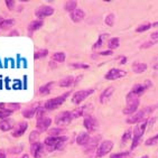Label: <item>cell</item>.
<instances>
[{
    "label": "cell",
    "mask_w": 158,
    "mask_h": 158,
    "mask_svg": "<svg viewBox=\"0 0 158 158\" xmlns=\"http://www.w3.org/2000/svg\"><path fill=\"white\" fill-rule=\"evenodd\" d=\"M69 141L67 136H58V137H47L44 140V145H45L46 152H52L56 150H62L64 148L65 143Z\"/></svg>",
    "instance_id": "obj_1"
},
{
    "label": "cell",
    "mask_w": 158,
    "mask_h": 158,
    "mask_svg": "<svg viewBox=\"0 0 158 158\" xmlns=\"http://www.w3.org/2000/svg\"><path fill=\"white\" fill-rule=\"evenodd\" d=\"M157 108H158V106H146V108H143V109L139 110V111H137L136 113H134L132 116L128 117L127 120H126V123H128V125H137L139 122L148 119L149 114H150L155 109H157Z\"/></svg>",
    "instance_id": "obj_2"
},
{
    "label": "cell",
    "mask_w": 158,
    "mask_h": 158,
    "mask_svg": "<svg viewBox=\"0 0 158 158\" xmlns=\"http://www.w3.org/2000/svg\"><path fill=\"white\" fill-rule=\"evenodd\" d=\"M71 93H72L71 91H67V92H65V93H63V94L58 95V97L49 99V100L46 101L45 104H44L45 109L47 110V111H53V110L58 109L61 106H63L64 102L67 100V98L71 95Z\"/></svg>",
    "instance_id": "obj_3"
},
{
    "label": "cell",
    "mask_w": 158,
    "mask_h": 158,
    "mask_svg": "<svg viewBox=\"0 0 158 158\" xmlns=\"http://www.w3.org/2000/svg\"><path fill=\"white\" fill-rule=\"evenodd\" d=\"M152 81H150V80H146L143 83H137V84H135L134 86H132V89L130 90V92H129V94H131L134 98H138V99H139V98L141 97L147 90H149V89L152 88Z\"/></svg>",
    "instance_id": "obj_4"
},
{
    "label": "cell",
    "mask_w": 158,
    "mask_h": 158,
    "mask_svg": "<svg viewBox=\"0 0 158 158\" xmlns=\"http://www.w3.org/2000/svg\"><path fill=\"white\" fill-rule=\"evenodd\" d=\"M95 92L94 89H85V90H80L72 94L71 102L73 104H81L83 101H85L90 95H92Z\"/></svg>",
    "instance_id": "obj_5"
},
{
    "label": "cell",
    "mask_w": 158,
    "mask_h": 158,
    "mask_svg": "<svg viewBox=\"0 0 158 158\" xmlns=\"http://www.w3.org/2000/svg\"><path fill=\"white\" fill-rule=\"evenodd\" d=\"M113 147H114L113 141H111V140H102V141L99 143L97 150H95V156H97L98 158L104 157L106 155H108V154L111 152Z\"/></svg>",
    "instance_id": "obj_6"
},
{
    "label": "cell",
    "mask_w": 158,
    "mask_h": 158,
    "mask_svg": "<svg viewBox=\"0 0 158 158\" xmlns=\"http://www.w3.org/2000/svg\"><path fill=\"white\" fill-rule=\"evenodd\" d=\"M73 120V117H72V111H62L55 117V125L57 127H65V126H69Z\"/></svg>",
    "instance_id": "obj_7"
},
{
    "label": "cell",
    "mask_w": 158,
    "mask_h": 158,
    "mask_svg": "<svg viewBox=\"0 0 158 158\" xmlns=\"http://www.w3.org/2000/svg\"><path fill=\"white\" fill-rule=\"evenodd\" d=\"M127 101V106L123 108V114L126 116H132L134 113H136L138 111V108H139L140 101L139 99L135 98V99H128Z\"/></svg>",
    "instance_id": "obj_8"
},
{
    "label": "cell",
    "mask_w": 158,
    "mask_h": 158,
    "mask_svg": "<svg viewBox=\"0 0 158 158\" xmlns=\"http://www.w3.org/2000/svg\"><path fill=\"white\" fill-rule=\"evenodd\" d=\"M83 127L86 129L89 134L91 132H94V131L98 130L99 128V122H98L97 118L91 114H88V116L84 117V120H83Z\"/></svg>",
    "instance_id": "obj_9"
},
{
    "label": "cell",
    "mask_w": 158,
    "mask_h": 158,
    "mask_svg": "<svg viewBox=\"0 0 158 158\" xmlns=\"http://www.w3.org/2000/svg\"><path fill=\"white\" fill-rule=\"evenodd\" d=\"M126 75H127V72H126L125 70L113 67V69L109 70L106 74H104V79L108 80V81H116V80L125 77Z\"/></svg>",
    "instance_id": "obj_10"
},
{
    "label": "cell",
    "mask_w": 158,
    "mask_h": 158,
    "mask_svg": "<svg viewBox=\"0 0 158 158\" xmlns=\"http://www.w3.org/2000/svg\"><path fill=\"white\" fill-rule=\"evenodd\" d=\"M54 15V8L51 6H40V7H37L36 9H35V16L37 17V19H44L46 17H51V16Z\"/></svg>",
    "instance_id": "obj_11"
},
{
    "label": "cell",
    "mask_w": 158,
    "mask_h": 158,
    "mask_svg": "<svg viewBox=\"0 0 158 158\" xmlns=\"http://www.w3.org/2000/svg\"><path fill=\"white\" fill-rule=\"evenodd\" d=\"M45 145L44 143L37 141L31 145V154L34 158H44L45 155Z\"/></svg>",
    "instance_id": "obj_12"
},
{
    "label": "cell",
    "mask_w": 158,
    "mask_h": 158,
    "mask_svg": "<svg viewBox=\"0 0 158 158\" xmlns=\"http://www.w3.org/2000/svg\"><path fill=\"white\" fill-rule=\"evenodd\" d=\"M52 119L49 118V117H40V118H37V121H36V129L40 132H44V131H47L51 125H52Z\"/></svg>",
    "instance_id": "obj_13"
},
{
    "label": "cell",
    "mask_w": 158,
    "mask_h": 158,
    "mask_svg": "<svg viewBox=\"0 0 158 158\" xmlns=\"http://www.w3.org/2000/svg\"><path fill=\"white\" fill-rule=\"evenodd\" d=\"M148 123H149V119H146L143 121L139 122L136 125V127L134 128V137H138V138H143V136L145 135V132L147 131V128H148Z\"/></svg>",
    "instance_id": "obj_14"
},
{
    "label": "cell",
    "mask_w": 158,
    "mask_h": 158,
    "mask_svg": "<svg viewBox=\"0 0 158 158\" xmlns=\"http://www.w3.org/2000/svg\"><path fill=\"white\" fill-rule=\"evenodd\" d=\"M28 129V123L26 121H21L19 123L15 126V128L11 131V136L15 138H18L24 136V134L26 132V130Z\"/></svg>",
    "instance_id": "obj_15"
},
{
    "label": "cell",
    "mask_w": 158,
    "mask_h": 158,
    "mask_svg": "<svg viewBox=\"0 0 158 158\" xmlns=\"http://www.w3.org/2000/svg\"><path fill=\"white\" fill-rule=\"evenodd\" d=\"M44 26V20L42 19H35V20H31L27 26V31H28V36H33V33H35L36 31L40 29V28Z\"/></svg>",
    "instance_id": "obj_16"
},
{
    "label": "cell",
    "mask_w": 158,
    "mask_h": 158,
    "mask_svg": "<svg viewBox=\"0 0 158 158\" xmlns=\"http://www.w3.org/2000/svg\"><path fill=\"white\" fill-rule=\"evenodd\" d=\"M113 93H114V88L113 86H108L106 89H104L102 93L100 94V97H99L100 103H106L112 98Z\"/></svg>",
    "instance_id": "obj_17"
},
{
    "label": "cell",
    "mask_w": 158,
    "mask_h": 158,
    "mask_svg": "<svg viewBox=\"0 0 158 158\" xmlns=\"http://www.w3.org/2000/svg\"><path fill=\"white\" fill-rule=\"evenodd\" d=\"M90 140H91L90 134H89L88 131H82V132H80V134L76 136L75 141L79 146H86V145L90 143Z\"/></svg>",
    "instance_id": "obj_18"
},
{
    "label": "cell",
    "mask_w": 158,
    "mask_h": 158,
    "mask_svg": "<svg viewBox=\"0 0 158 158\" xmlns=\"http://www.w3.org/2000/svg\"><path fill=\"white\" fill-rule=\"evenodd\" d=\"M110 37V35L108 33H104V34H101L100 36L98 37L97 42L93 44V46H92V49L93 51H98V49H100L103 47V45L106 44V40H108Z\"/></svg>",
    "instance_id": "obj_19"
},
{
    "label": "cell",
    "mask_w": 158,
    "mask_h": 158,
    "mask_svg": "<svg viewBox=\"0 0 158 158\" xmlns=\"http://www.w3.org/2000/svg\"><path fill=\"white\" fill-rule=\"evenodd\" d=\"M70 18L73 23H80V21L83 20V19L85 18V11L83 9L77 8V9H75L74 11L71 12Z\"/></svg>",
    "instance_id": "obj_20"
},
{
    "label": "cell",
    "mask_w": 158,
    "mask_h": 158,
    "mask_svg": "<svg viewBox=\"0 0 158 158\" xmlns=\"http://www.w3.org/2000/svg\"><path fill=\"white\" fill-rule=\"evenodd\" d=\"M147 69H148V65L146 63H143V62H134L131 64V70L136 74L143 73L147 71Z\"/></svg>",
    "instance_id": "obj_21"
},
{
    "label": "cell",
    "mask_w": 158,
    "mask_h": 158,
    "mask_svg": "<svg viewBox=\"0 0 158 158\" xmlns=\"http://www.w3.org/2000/svg\"><path fill=\"white\" fill-rule=\"evenodd\" d=\"M15 128V122L8 119H3V120H0V130L2 132H8V131L12 130Z\"/></svg>",
    "instance_id": "obj_22"
},
{
    "label": "cell",
    "mask_w": 158,
    "mask_h": 158,
    "mask_svg": "<svg viewBox=\"0 0 158 158\" xmlns=\"http://www.w3.org/2000/svg\"><path fill=\"white\" fill-rule=\"evenodd\" d=\"M40 102H37V103H35L33 106H31V108H27V109H25L24 111H23V117H24L25 119H31L34 118V116L36 114L37 112V109L40 108Z\"/></svg>",
    "instance_id": "obj_23"
},
{
    "label": "cell",
    "mask_w": 158,
    "mask_h": 158,
    "mask_svg": "<svg viewBox=\"0 0 158 158\" xmlns=\"http://www.w3.org/2000/svg\"><path fill=\"white\" fill-rule=\"evenodd\" d=\"M54 84H55V82L51 81V82H47V83H45L44 85H42V86L38 89V91H37L38 95L45 97V95L49 94V93H51V91H52L53 86H54Z\"/></svg>",
    "instance_id": "obj_24"
},
{
    "label": "cell",
    "mask_w": 158,
    "mask_h": 158,
    "mask_svg": "<svg viewBox=\"0 0 158 158\" xmlns=\"http://www.w3.org/2000/svg\"><path fill=\"white\" fill-rule=\"evenodd\" d=\"M74 80L75 77L74 76H65L63 77L62 80H60V82H58V86L60 88H70L72 85H74Z\"/></svg>",
    "instance_id": "obj_25"
},
{
    "label": "cell",
    "mask_w": 158,
    "mask_h": 158,
    "mask_svg": "<svg viewBox=\"0 0 158 158\" xmlns=\"http://www.w3.org/2000/svg\"><path fill=\"white\" fill-rule=\"evenodd\" d=\"M64 9L71 14L72 11L77 9V1H75V0H69V1H65V2H64Z\"/></svg>",
    "instance_id": "obj_26"
},
{
    "label": "cell",
    "mask_w": 158,
    "mask_h": 158,
    "mask_svg": "<svg viewBox=\"0 0 158 158\" xmlns=\"http://www.w3.org/2000/svg\"><path fill=\"white\" fill-rule=\"evenodd\" d=\"M120 46V38L119 37H111L108 40V48L113 51V49H117Z\"/></svg>",
    "instance_id": "obj_27"
},
{
    "label": "cell",
    "mask_w": 158,
    "mask_h": 158,
    "mask_svg": "<svg viewBox=\"0 0 158 158\" xmlns=\"http://www.w3.org/2000/svg\"><path fill=\"white\" fill-rule=\"evenodd\" d=\"M15 24H16L15 19H11V18L3 19V20L1 21V23H0V29H2V31L9 29V28H11Z\"/></svg>",
    "instance_id": "obj_28"
},
{
    "label": "cell",
    "mask_w": 158,
    "mask_h": 158,
    "mask_svg": "<svg viewBox=\"0 0 158 158\" xmlns=\"http://www.w3.org/2000/svg\"><path fill=\"white\" fill-rule=\"evenodd\" d=\"M66 60V55L63 52H56L52 55V62L55 63H63Z\"/></svg>",
    "instance_id": "obj_29"
},
{
    "label": "cell",
    "mask_w": 158,
    "mask_h": 158,
    "mask_svg": "<svg viewBox=\"0 0 158 158\" xmlns=\"http://www.w3.org/2000/svg\"><path fill=\"white\" fill-rule=\"evenodd\" d=\"M132 138H134V132H132V130H130V129L126 130L121 137V145H126V143H129L130 140H132Z\"/></svg>",
    "instance_id": "obj_30"
},
{
    "label": "cell",
    "mask_w": 158,
    "mask_h": 158,
    "mask_svg": "<svg viewBox=\"0 0 158 158\" xmlns=\"http://www.w3.org/2000/svg\"><path fill=\"white\" fill-rule=\"evenodd\" d=\"M48 55V49L46 48H40L38 51H35L34 53V60H42Z\"/></svg>",
    "instance_id": "obj_31"
},
{
    "label": "cell",
    "mask_w": 158,
    "mask_h": 158,
    "mask_svg": "<svg viewBox=\"0 0 158 158\" xmlns=\"http://www.w3.org/2000/svg\"><path fill=\"white\" fill-rule=\"evenodd\" d=\"M99 138H100V137H94L93 139L91 138L90 143L85 146V152H92V150H93V148H95V147L98 148V146H99V145H97V143H98V141H99Z\"/></svg>",
    "instance_id": "obj_32"
},
{
    "label": "cell",
    "mask_w": 158,
    "mask_h": 158,
    "mask_svg": "<svg viewBox=\"0 0 158 158\" xmlns=\"http://www.w3.org/2000/svg\"><path fill=\"white\" fill-rule=\"evenodd\" d=\"M114 21H116V16L113 12L111 14H108L106 16V18H104V23H106V26H109V27H112L113 25H114Z\"/></svg>",
    "instance_id": "obj_33"
},
{
    "label": "cell",
    "mask_w": 158,
    "mask_h": 158,
    "mask_svg": "<svg viewBox=\"0 0 158 158\" xmlns=\"http://www.w3.org/2000/svg\"><path fill=\"white\" fill-rule=\"evenodd\" d=\"M109 158H131V152H114V154H111Z\"/></svg>",
    "instance_id": "obj_34"
},
{
    "label": "cell",
    "mask_w": 158,
    "mask_h": 158,
    "mask_svg": "<svg viewBox=\"0 0 158 158\" xmlns=\"http://www.w3.org/2000/svg\"><path fill=\"white\" fill-rule=\"evenodd\" d=\"M84 111H85V106H79V108H76L75 110L72 111V117H73V119L80 118V117H82L84 114Z\"/></svg>",
    "instance_id": "obj_35"
},
{
    "label": "cell",
    "mask_w": 158,
    "mask_h": 158,
    "mask_svg": "<svg viewBox=\"0 0 158 158\" xmlns=\"http://www.w3.org/2000/svg\"><path fill=\"white\" fill-rule=\"evenodd\" d=\"M40 132L38 130H33L31 132V135H29V138H28V140H29V143H37V141H40Z\"/></svg>",
    "instance_id": "obj_36"
},
{
    "label": "cell",
    "mask_w": 158,
    "mask_h": 158,
    "mask_svg": "<svg viewBox=\"0 0 158 158\" xmlns=\"http://www.w3.org/2000/svg\"><path fill=\"white\" fill-rule=\"evenodd\" d=\"M158 44V40H149L147 42L143 43L141 45H140V48L141 49H148V48H152V46H155Z\"/></svg>",
    "instance_id": "obj_37"
},
{
    "label": "cell",
    "mask_w": 158,
    "mask_h": 158,
    "mask_svg": "<svg viewBox=\"0 0 158 158\" xmlns=\"http://www.w3.org/2000/svg\"><path fill=\"white\" fill-rule=\"evenodd\" d=\"M152 27V23H145V24L138 26V27L136 28V31H137V33H145V31H149Z\"/></svg>",
    "instance_id": "obj_38"
},
{
    "label": "cell",
    "mask_w": 158,
    "mask_h": 158,
    "mask_svg": "<svg viewBox=\"0 0 158 158\" xmlns=\"http://www.w3.org/2000/svg\"><path fill=\"white\" fill-rule=\"evenodd\" d=\"M63 129L62 128H51L48 130V136L49 137H58L61 136Z\"/></svg>",
    "instance_id": "obj_39"
},
{
    "label": "cell",
    "mask_w": 158,
    "mask_h": 158,
    "mask_svg": "<svg viewBox=\"0 0 158 158\" xmlns=\"http://www.w3.org/2000/svg\"><path fill=\"white\" fill-rule=\"evenodd\" d=\"M70 66L72 69H75V70H88L89 67H90V65L84 63H71Z\"/></svg>",
    "instance_id": "obj_40"
},
{
    "label": "cell",
    "mask_w": 158,
    "mask_h": 158,
    "mask_svg": "<svg viewBox=\"0 0 158 158\" xmlns=\"http://www.w3.org/2000/svg\"><path fill=\"white\" fill-rule=\"evenodd\" d=\"M145 143H146V146H148V147L156 146V145H158V134L155 135V136H152V137L148 138Z\"/></svg>",
    "instance_id": "obj_41"
},
{
    "label": "cell",
    "mask_w": 158,
    "mask_h": 158,
    "mask_svg": "<svg viewBox=\"0 0 158 158\" xmlns=\"http://www.w3.org/2000/svg\"><path fill=\"white\" fill-rule=\"evenodd\" d=\"M23 150H24V145H17V146L10 148L9 152L12 154V155H18V154H21Z\"/></svg>",
    "instance_id": "obj_42"
},
{
    "label": "cell",
    "mask_w": 158,
    "mask_h": 158,
    "mask_svg": "<svg viewBox=\"0 0 158 158\" xmlns=\"http://www.w3.org/2000/svg\"><path fill=\"white\" fill-rule=\"evenodd\" d=\"M20 109V104L19 103H8L6 104V110L7 111H10V112H15L17 110Z\"/></svg>",
    "instance_id": "obj_43"
},
{
    "label": "cell",
    "mask_w": 158,
    "mask_h": 158,
    "mask_svg": "<svg viewBox=\"0 0 158 158\" xmlns=\"http://www.w3.org/2000/svg\"><path fill=\"white\" fill-rule=\"evenodd\" d=\"M141 139H143V138H138V137L132 138V140H131V147H130L131 150H135V149L139 146L140 143H141Z\"/></svg>",
    "instance_id": "obj_44"
},
{
    "label": "cell",
    "mask_w": 158,
    "mask_h": 158,
    "mask_svg": "<svg viewBox=\"0 0 158 158\" xmlns=\"http://www.w3.org/2000/svg\"><path fill=\"white\" fill-rule=\"evenodd\" d=\"M5 3H6V6H7V8H8V10L12 11V10L15 9V7H16V1H15V0H5Z\"/></svg>",
    "instance_id": "obj_45"
},
{
    "label": "cell",
    "mask_w": 158,
    "mask_h": 158,
    "mask_svg": "<svg viewBox=\"0 0 158 158\" xmlns=\"http://www.w3.org/2000/svg\"><path fill=\"white\" fill-rule=\"evenodd\" d=\"M46 111H47V110L45 109V106L40 104V108L37 109V112H36L37 118H40V117H44V116H45V112H46Z\"/></svg>",
    "instance_id": "obj_46"
},
{
    "label": "cell",
    "mask_w": 158,
    "mask_h": 158,
    "mask_svg": "<svg viewBox=\"0 0 158 158\" xmlns=\"http://www.w3.org/2000/svg\"><path fill=\"white\" fill-rule=\"evenodd\" d=\"M152 69L155 71H158V55H156L154 60L152 61Z\"/></svg>",
    "instance_id": "obj_47"
},
{
    "label": "cell",
    "mask_w": 158,
    "mask_h": 158,
    "mask_svg": "<svg viewBox=\"0 0 158 158\" xmlns=\"http://www.w3.org/2000/svg\"><path fill=\"white\" fill-rule=\"evenodd\" d=\"M112 54H113V51H111V49H106V51L99 52V55H101V56H109V55H112Z\"/></svg>",
    "instance_id": "obj_48"
},
{
    "label": "cell",
    "mask_w": 158,
    "mask_h": 158,
    "mask_svg": "<svg viewBox=\"0 0 158 158\" xmlns=\"http://www.w3.org/2000/svg\"><path fill=\"white\" fill-rule=\"evenodd\" d=\"M8 36H9V37H11V36H19V31H17V29H12L11 31H9Z\"/></svg>",
    "instance_id": "obj_49"
},
{
    "label": "cell",
    "mask_w": 158,
    "mask_h": 158,
    "mask_svg": "<svg viewBox=\"0 0 158 158\" xmlns=\"http://www.w3.org/2000/svg\"><path fill=\"white\" fill-rule=\"evenodd\" d=\"M83 76H84V75H82V74H80V75L76 76L75 80H74V85H77V84H79L80 81H81V80L83 79Z\"/></svg>",
    "instance_id": "obj_50"
},
{
    "label": "cell",
    "mask_w": 158,
    "mask_h": 158,
    "mask_svg": "<svg viewBox=\"0 0 158 158\" xmlns=\"http://www.w3.org/2000/svg\"><path fill=\"white\" fill-rule=\"evenodd\" d=\"M150 38H152V40H158V31H154V33L150 34Z\"/></svg>",
    "instance_id": "obj_51"
},
{
    "label": "cell",
    "mask_w": 158,
    "mask_h": 158,
    "mask_svg": "<svg viewBox=\"0 0 158 158\" xmlns=\"http://www.w3.org/2000/svg\"><path fill=\"white\" fill-rule=\"evenodd\" d=\"M0 158H7L6 150H3V149H0Z\"/></svg>",
    "instance_id": "obj_52"
},
{
    "label": "cell",
    "mask_w": 158,
    "mask_h": 158,
    "mask_svg": "<svg viewBox=\"0 0 158 158\" xmlns=\"http://www.w3.org/2000/svg\"><path fill=\"white\" fill-rule=\"evenodd\" d=\"M126 62H127V57H126V56H122V57H121V62H120V64H121V65H123V64H125Z\"/></svg>",
    "instance_id": "obj_53"
},
{
    "label": "cell",
    "mask_w": 158,
    "mask_h": 158,
    "mask_svg": "<svg viewBox=\"0 0 158 158\" xmlns=\"http://www.w3.org/2000/svg\"><path fill=\"white\" fill-rule=\"evenodd\" d=\"M20 158H29V155H28V154H24Z\"/></svg>",
    "instance_id": "obj_54"
},
{
    "label": "cell",
    "mask_w": 158,
    "mask_h": 158,
    "mask_svg": "<svg viewBox=\"0 0 158 158\" xmlns=\"http://www.w3.org/2000/svg\"><path fill=\"white\" fill-rule=\"evenodd\" d=\"M152 27H158V21H156V23H152Z\"/></svg>",
    "instance_id": "obj_55"
},
{
    "label": "cell",
    "mask_w": 158,
    "mask_h": 158,
    "mask_svg": "<svg viewBox=\"0 0 158 158\" xmlns=\"http://www.w3.org/2000/svg\"><path fill=\"white\" fill-rule=\"evenodd\" d=\"M139 158H149V156L148 155H145V156H141V157H139Z\"/></svg>",
    "instance_id": "obj_56"
}]
</instances>
